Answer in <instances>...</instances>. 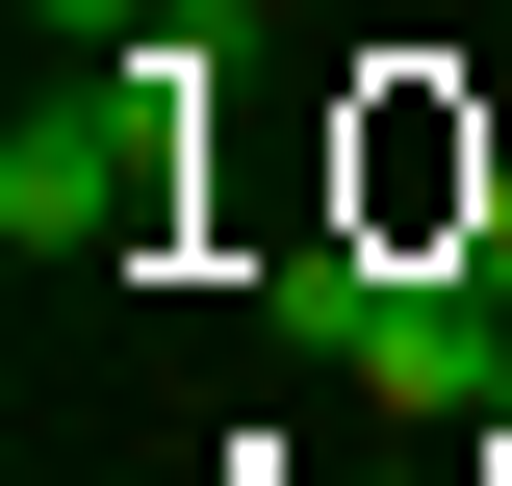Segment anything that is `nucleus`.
I'll list each match as a JSON object with an SVG mask.
<instances>
[{"label":"nucleus","mask_w":512,"mask_h":486,"mask_svg":"<svg viewBox=\"0 0 512 486\" xmlns=\"http://www.w3.org/2000/svg\"><path fill=\"white\" fill-rule=\"evenodd\" d=\"M205 77H231V52L154 0L77 103H26V128H0V256H26V282H128V256L180 231V180H205Z\"/></svg>","instance_id":"obj_1"},{"label":"nucleus","mask_w":512,"mask_h":486,"mask_svg":"<svg viewBox=\"0 0 512 486\" xmlns=\"http://www.w3.org/2000/svg\"><path fill=\"white\" fill-rule=\"evenodd\" d=\"M26 26H52V52H128V26H154V0H26Z\"/></svg>","instance_id":"obj_2"}]
</instances>
